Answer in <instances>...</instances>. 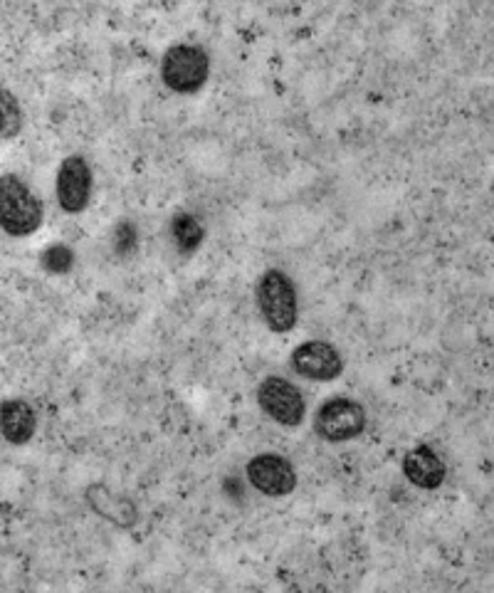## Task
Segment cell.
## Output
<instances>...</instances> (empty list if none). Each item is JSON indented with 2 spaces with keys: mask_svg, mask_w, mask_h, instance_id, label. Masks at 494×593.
<instances>
[{
  "mask_svg": "<svg viewBox=\"0 0 494 593\" xmlns=\"http://www.w3.org/2000/svg\"><path fill=\"white\" fill-rule=\"evenodd\" d=\"M43 201L30 191L23 179L15 173L0 176V228L13 238H25L43 225Z\"/></svg>",
  "mask_w": 494,
  "mask_h": 593,
  "instance_id": "obj_1",
  "label": "cell"
},
{
  "mask_svg": "<svg viewBox=\"0 0 494 593\" xmlns=\"http://www.w3.org/2000/svg\"><path fill=\"white\" fill-rule=\"evenodd\" d=\"M257 306L265 324L272 332L284 334L294 330L300 320V304H297V290L292 280L282 270H267L257 282Z\"/></svg>",
  "mask_w": 494,
  "mask_h": 593,
  "instance_id": "obj_2",
  "label": "cell"
},
{
  "mask_svg": "<svg viewBox=\"0 0 494 593\" xmlns=\"http://www.w3.org/2000/svg\"><path fill=\"white\" fill-rule=\"evenodd\" d=\"M211 75V60L198 45H173L161 60V79L179 95L198 91Z\"/></svg>",
  "mask_w": 494,
  "mask_h": 593,
  "instance_id": "obj_3",
  "label": "cell"
},
{
  "mask_svg": "<svg viewBox=\"0 0 494 593\" xmlns=\"http://www.w3.org/2000/svg\"><path fill=\"white\" fill-rule=\"evenodd\" d=\"M366 431V411L354 398L336 396L319 408L314 416V433L326 443L354 441Z\"/></svg>",
  "mask_w": 494,
  "mask_h": 593,
  "instance_id": "obj_4",
  "label": "cell"
},
{
  "mask_svg": "<svg viewBox=\"0 0 494 593\" xmlns=\"http://www.w3.org/2000/svg\"><path fill=\"white\" fill-rule=\"evenodd\" d=\"M257 403L275 423L284 428H297L307 416V403L300 388L280 376L265 378L260 388H257Z\"/></svg>",
  "mask_w": 494,
  "mask_h": 593,
  "instance_id": "obj_5",
  "label": "cell"
},
{
  "mask_svg": "<svg viewBox=\"0 0 494 593\" xmlns=\"http://www.w3.org/2000/svg\"><path fill=\"white\" fill-rule=\"evenodd\" d=\"M247 479L267 497H287L297 487L292 463L277 453H262L247 463Z\"/></svg>",
  "mask_w": 494,
  "mask_h": 593,
  "instance_id": "obj_6",
  "label": "cell"
},
{
  "mask_svg": "<svg viewBox=\"0 0 494 593\" xmlns=\"http://www.w3.org/2000/svg\"><path fill=\"white\" fill-rule=\"evenodd\" d=\"M57 203L62 211L67 213H82L87 208L89 196H92V171L87 166L85 157L79 153H72L57 171V183H55Z\"/></svg>",
  "mask_w": 494,
  "mask_h": 593,
  "instance_id": "obj_7",
  "label": "cell"
},
{
  "mask_svg": "<svg viewBox=\"0 0 494 593\" xmlns=\"http://www.w3.org/2000/svg\"><path fill=\"white\" fill-rule=\"evenodd\" d=\"M292 369L312 381H334L342 376L344 362L332 344L304 342L292 352Z\"/></svg>",
  "mask_w": 494,
  "mask_h": 593,
  "instance_id": "obj_8",
  "label": "cell"
},
{
  "mask_svg": "<svg viewBox=\"0 0 494 593\" xmlns=\"http://www.w3.org/2000/svg\"><path fill=\"white\" fill-rule=\"evenodd\" d=\"M404 475L408 477L410 485H416L420 489H436L445 483L448 470L436 450L420 445L410 450L404 457Z\"/></svg>",
  "mask_w": 494,
  "mask_h": 593,
  "instance_id": "obj_9",
  "label": "cell"
},
{
  "mask_svg": "<svg viewBox=\"0 0 494 593\" xmlns=\"http://www.w3.org/2000/svg\"><path fill=\"white\" fill-rule=\"evenodd\" d=\"M37 416L30 403L20 401V398H10V401L0 403V435L13 445H25L30 438L35 435Z\"/></svg>",
  "mask_w": 494,
  "mask_h": 593,
  "instance_id": "obj_10",
  "label": "cell"
},
{
  "mask_svg": "<svg viewBox=\"0 0 494 593\" xmlns=\"http://www.w3.org/2000/svg\"><path fill=\"white\" fill-rule=\"evenodd\" d=\"M87 503L92 505L97 515H101L109 521H115L117 527H131L137 521V507H133L127 497H119L109 493L105 485H92L87 489Z\"/></svg>",
  "mask_w": 494,
  "mask_h": 593,
  "instance_id": "obj_11",
  "label": "cell"
},
{
  "mask_svg": "<svg viewBox=\"0 0 494 593\" xmlns=\"http://www.w3.org/2000/svg\"><path fill=\"white\" fill-rule=\"evenodd\" d=\"M205 238V230L201 220L193 213H176L171 220V240L176 245V250L183 255H191L201 248Z\"/></svg>",
  "mask_w": 494,
  "mask_h": 593,
  "instance_id": "obj_12",
  "label": "cell"
},
{
  "mask_svg": "<svg viewBox=\"0 0 494 593\" xmlns=\"http://www.w3.org/2000/svg\"><path fill=\"white\" fill-rule=\"evenodd\" d=\"M23 107L15 99L13 91L0 89V139H13L23 129Z\"/></svg>",
  "mask_w": 494,
  "mask_h": 593,
  "instance_id": "obj_13",
  "label": "cell"
},
{
  "mask_svg": "<svg viewBox=\"0 0 494 593\" xmlns=\"http://www.w3.org/2000/svg\"><path fill=\"white\" fill-rule=\"evenodd\" d=\"M43 268L53 274H67L72 270V265H75V252L67 245H50V248L43 252Z\"/></svg>",
  "mask_w": 494,
  "mask_h": 593,
  "instance_id": "obj_14",
  "label": "cell"
},
{
  "mask_svg": "<svg viewBox=\"0 0 494 593\" xmlns=\"http://www.w3.org/2000/svg\"><path fill=\"white\" fill-rule=\"evenodd\" d=\"M137 245H139L137 228H133L131 223H121L115 233V250L119 255H129V252L137 250Z\"/></svg>",
  "mask_w": 494,
  "mask_h": 593,
  "instance_id": "obj_15",
  "label": "cell"
}]
</instances>
